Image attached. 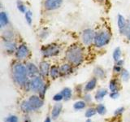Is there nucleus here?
<instances>
[{
    "label": "nucleus",
    "instance_id": "obj_1",
    "mask_svg": "<svg viewBox=\"0 0 130 122\" xmlns=\"http://www.w3.org/2000/svg\"><path fill=\"white\" fill-rule=\"evenodd\" d=\"M11 76L14 82L22 88L29 81V79H28L29 77L28 74L26 65H24L20 62H15L12 64Z\"/></svg>",
    "mask_w": 130,
    "mask_h": 122
},
{
    "label": "nucleus",
    "instance_id": "obj_2",
    "mask_svg": "<svg viewBox=\"0 0 130 122\" xmlns=\"http://www.w3.org/2000/svg\"><path fill=\"white\" fill-rule=\"evenodd\" d=\"M66 59L73 66L80 65L85 59V52L82 47L77 43L71 45L66 51Z\"/></svg>",
    "mask_w": 130,
    "mask_h": 122
},
{
    "label": "nucleus",
    "instance_id": "obj_3",
    "mask_svg": "<svg viewBox=\"0 0 130 122\" xmlns=\"http://www.w3.org/2000/svg\"><path fill=\"white\" fill-rule=\"evenodd\" d=\"M111 35L108 30L102 29L99 32L95 33L93 44L95 45L96 47L99 48L103 47L109 43V42L111 41Z\"/></svg>",
    "mask_w": 130,
    "mask_h": 122
},
{
    "label": "nucleus",
    "instance_id": "obj_4",
    "mask_svg": "<svg viewBox=\"0 0 130 122\" xmlns=\"http://www.w3.org/2000/svg\"><path fill=\"white\" fill-rule=\"evenodd\" d=\"M60 53V48L59 45L55 43H51L42 47V54L45 58H50L58 55Z\"/></svg>",
    "mask_w": 130,
    "mask_h": 122
},
{
    "label": "nucleus",
    "instance_id": "obj_5",
    "mask_svg": "<svg viewBox=\"0 0 130 122\" xmlns=\"http://www.w3.org/2000/svg\"><path fill=\"white\" fill-rule=\"evenodd\" d=\"M29 85L30 91L34 93H39V91L45 85V83L42 76H37L29 80Z\"/></svg>",
    "mask_w": 130,
    "mask_h": 122
},
{
    "label": "nucleus",
    "instance_id": "obj_6",
    "mask_svg": "<svg viewBox=\"0 0 130 122\" xmlns=\"http://www.w3.org/2000/svg\"><path fill=\"white\" fill-rule=\"evenodd\" d=\"M95 33L91 28H86L85 29L82 34H81V40L82 42L85 46H89L92 44L94 41V37H95Z\"/></svg>",
    "mask_w": 130,
    "mask_h": 122
},
{
    "label": "nucleus",
    "instance_id": "obj_7",
    "mask_svg": "<svg viewBox=\"0 0 130 122\" xmlns=\"http://www.w3.org/2000/svg\"><path fill=\"white\" fill-rule=\"evenodd\" d=\"M28 102L29 103L31 108L32 110V112L37 111V110L40 109L42 107L44 104V101L43 99L39 95H32L30 96L28 99H27Z\"/></svg>",
    "mask_w": 130,
    "mask_h": 122
},
{
    "label": "nucleus",
    "instance_id": "obj_8",
    "mask_svg": "<svg viewBox=\"0 0 130 122\" xmlns=\"http://www.w3.org/2000/svg\"><path fill=\"white\" fill-rule=\"evenodd\" d=\"M30 51L29 49L27 47L26 44H20V46H18L17 49H16V51L15 53V58L18 60H23L28 58V56L29 55Z\"/></svg>",
    "mask_w": 130,
    "mask_h": 122
},
{
    "label": "nucleus",
    "instance_id": "obj_9",
    "mask_svg": "<svg viewBox=\"0 0 130 122\" xmlns=\"http://www.w3.org/2000/svg\"><path fill=\"white\" fill-rule=\"evenodd\" d=\"M63 3V0H46L44 7L46 11H54L58 9Z\"/></svg>",
    "mask_w": 130,
    "mask_h": 122
},
{
    "label": "nucleus",
    "instance_id": "obj_10",
    "mask_svg": "<svg viewBox=\"0 0 130 122\" xmlns=\"http://www.w3.org/2000/svg\"><path fill=\"white\" fill-rule=\"evenodd\" d=\"M50 69H51L50 64L47 61L44 60L39 64V74L42 77H46L50 74Z\"/></svg>",
    "mask_w": 130,
    "mask_h": 122
},
{
    "label": "nucleus",
    "instance_id": "obj_11",
    "mask_svg": "<svg viewBox=\"0 0 130 122\" xmlns=\"http://www.w3.org/2000/svg\"><path fill=\"white\" fill-rule=\"evenodd\" d=\"M3 49L4 51L7 52V54L8 55H12L15 53L16 51V49H17V46H16L15 42H14L13 41H11V42H4L3 41Z\"/></svg>",
    "mask_w": 130,
    "mask_h": 122
},
{
    "label": "nucleus",
    "instance_id": "obj_12",
    "mask_svg": "<svg viewBox=\"0 0 130 122\" xmlns=\"http://www.w3.org/2000/svg\"><path fill=\"white\" fill-rule=\"evenodd\" d=\"M26 68H27L28 77H29L30 78H32V77L38 76L39 68L37 66L36 64H34V63H28L26 64Z\"/></svg>",
    "mask_w": 130,
    "mask_h": 122
},
{
    "label": "nucleus",
    "instance_id": "obj_13",
    "mask_svg": "<svg viewBox=\"0 0 130 122\" xmlns=\"http://www.w3.org/2000/svg\"><path fill=\"white\" fill-rule=\"evenodd\" d=\"M60 70V76L66 77L72 74L73 72V65L71 64H63L59 67Z\"/></svg>",
    "mask_w": 130,
    "mask_h": 122
},
{
    "label": "nucleus",
    "instance_id": "obj_14",
    "mask_svg": "<svg viewBox=\"0 0 130 122\" xmlns=\"http://www.w3.org/2000/svg\"><path fill=\"white\" fill-rule=\"evenodd\" d=\"M63 110V105L60 103H57L53 106L51 110V118L52 120H56L58 118Z\"/></svg>",
    "mask_w": 130,
    "mask_h": 122
},
{
    "label": "nucleus",
    "instance_id": "obj_15",
    "mask_svg": "<svg viewBox=\"0 0 130 122\" xmlns=\"http://www.w3.org/2000/svg\"><path fill=\"white\" fill-rule=\"evenodd\" d=\"M126 24H127V20H125V18L123 16L119 14L117 17V25L118 28H119V31L120 33V34L124 35V33L126 28Z\"/></svg>",
    "mask_w": 130,
    "mask_h": 122
},
{
    "label": "nucleus",
    "instance_id": "obj_16",
    "mask_svg": "<svg viewBox=\"0 0 130 122\" xmlns=\"http://www.w3.org/2000/svg\"><path fill=\"white\" fill-rule=\"evenodd\" d=\"M97 83H98V78L97 77H93V78H91L86 84H85L84 90L85 92H90L93 90L96 87Z\"/></svg>",
    "mask_w": 130,
    "mask_h": 122
},
{
    "label": "nucleus",
    "instance_id": "obj_17",
    "mask_svg": "<svg viewBox=\"0 0 130 122\" xmlns=\"http://www.w3.org/2000/svg\"><path fill=\"white\" fill-rule=\"evenodd\" d=\"M2 38L4 42H11L14 39V32L11 29H6L3 32Z\"/></svg>",
    "mask_w": 130,
    "mask_h": 122
},
{
    "label": "nucleus",
    "instance_id": "obj_18",
    "mask_svg": "<svg viewBox=\"0 0 130 122\" xmlns=\"http://www.w3.org/2000/svg\"><path fill=\"white\" fill-rule=\"evenodd\" d=\"M50 77H51L52 80H56L58 79L60 76V70L59 68L56 65H52L50 69Z\"/></svg>",
    "mask_w": 130,
    "mask_h": 122
},
{
    "label": "nucleus",
    "instance_id": "obj_19",
    "mask_svg": "<svg viewBox=\"0 0 130 122\" xmlns=\"http://www.w3.org/2000/svg\"><path fill=\"white\" fill-rule=\"evenodd\" d=\"M8 24H9V17L6 12L2 11L0 13V26H1V28L7 26Z\"/></svg>",
    "mask_w": 130,
    "mask_h": 122
},
{
    "label": "nucleus",
    "instance_id": "obj_20",
    "mask_svg": "<svg viewBox=\"0 0 130 122\" xmlns=\"http://www.w3.org/2000/svg\"><path fill=\"white\" fill-rule=\"evenodd\" d=\"M109 89L110 92H119L120 84L116 79H111L109 82Z\"/></svg>",
    "mask_w": 130,
    "mask_h": 122
},
{
    "label": "nucleus",
    "instance_id": "obj_21",
    "mask_svg": "<svg viewBox=\"0 0 130 122\" xmlns=\"http://www.w3.org/2000/svg\"><path fill=\"white\" fill-rule=\"evenodd\" d=\"M93 73H94L95 77H97V78L104 79L106 77V71L100 66H97L93 69Z\"/></svg>",
    "mask_w": 130,
    "mask_h": 122
},
{
    "label": "nucleus",
    "instance_id": "obj_22",
    "mask_svg": "<svg viewBox=\"0 0 130 122\" xmlns=\"http://www.w3.org/2000/svg\"><path fill=\"white\" fill-rule=\"evenodd\" d=\"M20 109H21V111L23 112L26 113V114L32 112L31 106H30L29 103L28 102V100H24L23 102H21V103H20Z\"/></svg>",
    "mask_w": 130,
    "mask_h": 122
},
{
    "label": "nucleus",
    "instance_id": "obj_23",
    "mask_svg": "<svg viewBox=\"0 0 130 122\" xmlns=\"http://www.w3.org/2000/svg\"><path fill=\"white\" fill-rule=\"evenodd\" d=\"M62 95L63 96V100L65 101H68L71 99L72 95V90L68 87H65L62 89Z\"/></svg>",
    "mask_w": 130,
    "mask_h": 122
},
{
    "label": "nucleus",
    "instance_id": "obj_24",
    "mask_svg": "<svg viewBox=\"0 0 130 122\" xmlns=\"http://www.w3.org/2000/svg\"><path fill=\"white\" fill-rule=\"evenodd\" d=\"M107 89H99V90L97 91L96 93V95H95V99L97 101H101V100H103L104 99V97L107 95Z\"/></svg>",
    "mask_w": 130,
    "mask_h": 122
},
{
    "label": "nucleus",
    "instance_id": "obj_25",
    "mask_svg": "<svg viewBox=\"0 0 130 122\" xmlns=\"http://www.w3.org/2000/svg\"><path fill=\"white\" fill-rule=\"evenodd\" d=\"M86 107V103L84 100H79L76 101V103L73 104V108H74L76 111H80V110H83Z\"/></svg>",
    "mask_w": 130,
    "mask_h": 122
},
{
    "label": "nucleus",
    "instance_id": "obj_26",
    "mask_svg": "<svg viewBox=\"0 0 130 122\" xmlns=\"http://www.w3.org/2000/svg\"><path fill=\"white\" fill-rule=\"evenodd\" d=\"M95 108H96L97 113L99 114V115L103 116V115H105V114L107 113V108H106V106L103 103L98 104Z\"/></svg>",
    "mask_w": 130,
    "mask_h": 122
},
{
    "label": "nucleus",
    "instance_id": "obj_27",
    "mask_svg": "<svg viewBox=\"0 0 130 122\" xmlns=\"http://www.w3.org/2000/svg\"><path fill=\"white\" fill-rule=\"evenodd\" d=\"M96 113H97L96 108H88L86 110V111H85V117L87 118V119H90V118L94 116Z\"/></svg>",
    "mask_w": 130,
    "mask_h": 122
},
{
    "label": "nucleus",
    "instance_id": "obj_28",
    "mask_svg": "<svg viewBox=\"0 0 130 122\" xmlns=\"http://www.w3.org/2000/svg\"><path fill=\"white\" fill-rule=\"evenodd\" d=\"M120 58H121V50L120 47H116L113 52V59L115 60V62H117L118 60L121 59Z\"/></svg>",
    "mask_w": 130,
    "mask_h": 122
},
{
    "label": "nucleus",
    "instance_id": "obj_29",
    "mask_svg": "<svg viewBox=\"0 0 130 122\" xmlns=\"http://www.w3.org/2000/svg\"><path fill=\"white\" fill-rule=\"evenodd\" d=\"M16 5H17V8L18 10L21 12V13H25L27 11V9H26V6L24 5V3L22 1H20V0H18L17 3H16Z\"/></svg>",
    "mask_w": 130,
    "mask_h": 122
},
{
    "label": "nucleus",
    "instance_id": "obj_30",
    "mask_svg": "<svg viewBox=\"0 0 130 122\" xmlns=\"http://www.w3.org/2000/svg\"><path fill=\"white\" fill-rule=\"evenodd\" d=\"M120 76H121V78L124 81H127L129 78H130V74L128 70L126 69H123L122 72H120Z\"/></svg>",
    "mask_w": 130,
    "mask_h": 122
},
{
    "label": "nucleus",
    "instance_id": "obj_31",
    "mask_svg": "<svg viewBox=\"0 0 130 122\" xmlns=\"http://www.w3.org/2000/svg\"><path fill=\"white\" fill-rule=\"evenodd\" d=\"M24 17H25L26 21L28 24H31L32 22V13L31 11H27L24 13Z\"/></svg>",
    "mask_w": 130,
    "mask_h": 122
},
{
    "label": "nucleus",
    "instance_id": "obj_32",
    "mask_svg": "<svg viewBox=\"0 0 130 122\" xmlns=\"http://www.w3.org/2000/svg\"><path fill=\"white\" fill-rule=\"evenodd\" d=\"M5 122H18V117L15 115H10L5 118Z\"/></svg>",
    "mask_w": 130,
    "mask_h": 122
},
{
    "label": "nucleus",
    "instance_id": "obj_33",
    "mask_svg": "<svg viewBox=\"0 0 130 122\" xmlns=\"http://www.w3.org/2000/svg\"><path fill=\"white\" fill-rule=\"evenodd\" d=\"M47 88H48V84H46L45 83V85L42 86V88L41 89V90L39 91L38 95L39 96H41L42 98V99H44L45 95H46V90H47Z\"/></svg>",
    "mask_w": 130,
    "mask_h": 122
},
{
    "label": "nucleus",
    "instance_id": "obj_34",
    "mask_svg": "<svg viewBox=\"0 0 130 122\" xmlns=\"http://www.w3.org/2000/svg\"><path fill=\"white\" fill-rule=\"evenodd\" d=\"M63 99V96L62 95V93H57L55 94V95H54V97H53V100L57 102V103H59L60 101H62Z\"/></svg>",
    "mask_w": 130,
    "mask_h": 122
},
{
    "label": "nucleus",
    "instance_id": "obj_35",
    "mask_svg": "<svg viewBox=\"0 0 130 122\" xmlns=\"http://www.w3.org/2000/svg\"><path fill=\"white\" fill-rule=\"evenodd\" d=\"M123 69H124L123 67L119 66V65H117V64H115V65H114V67H113V72L115 73H120V72H122Z\"/></svg>",
    "mask_w": 130,
    "mask_h": 122
},
{
    "label": "nucleus",
    "instance_id": "obj_36",
    "mask_svg": "<svg viewBox=\"0 0 130 122\" xmlns=\"http://www.w3.org/2000/svg\"><path fill=\"white\" fill-rule=\"evenodd\" d=\"M124 108L121 107V108H119L116 109L115 112H114V115H115L116 116H121L122 114L124 113Z\"/></svg>",
    "mask_w": 130,
    "mask_h": 122
},
{
    "label": "nucleus",
    "instance_id": "obj_37",
    "mask_svg": "<svg viewBox=\"0 0 130 122\" xmlns=\"http://www.w3.org/2000/svg\"><path fill=\"white\" fill-rule=\"evenodd\" d=\"M84 101L85 103H90L92 101V97L89 94H85L84 95Z\"/></svg>",
    "mask_w": 130,
    "mask_h": 122
},
{
    "label": "nucleus",
    "instance_id": "obj_38",
    "mask_svg": "<svg viewBox=\"0 0 130 122\" xmlns=\"http://www.w3.org/2000/svg\"><path fill=\"white\" fill-rule=\"evenodd\" d=\"M120 96L119 92H111L110 93V98H111L113 99H118V97Z\"/></svg>",
    "mask_w": 130,
    "mask_h": 122
},
{
    "label": "nucleus",
    "instance_id": "obj_39",
    "mask_svg": "<svg viewBox=\"0 0 130 122\" xmlns=\"http://www.w3.org/2000/svg\"><path fill=\"white\" fill-rule=\"evenodd\" d=\"M124 61L123 59H120V60H118L117 62H116V64L119 65V66H121V67L124 66Z\"/></svg>",
    "mask_w": 130,
    "mask_h": 122
},
{
    "label": "nucleus",
    "instance_id": "obj_40",
    "mask_svg": "<svg viewBox=\"0 0 130 122\" xmlns=\"http://www.w3.org/2000/svg\"><path fill=\"white\" fill-rule=\"evenodd\" d=\"M24 122H32V120H31V119H30V117L28 116L27 114H26V116H24Z\"/></svg>",
    "mask_w": 130,
    "mask_h": 122
},
{
    "label": "nucleus",
    "instance_id": "obj_41",
    "mask_svg": "<svg viewBox=\"0 0 130 122\" xmlns=\"http://www.w3.org/2000/svg\"><path fill=\"white\" fill-rule=\"evenodd\" d=\"M44 122H51V117L47 116V117L46 118V119H45Z\"/></svg>",
    "mask_w": 130,
    "mask_h": 122
},
{
    "label": "nucleus",
    "instance_id": "obj_42",
    "mask_svg": "<svg viewBox=\"0 0 130 122\" xmlns=\"http://www.w3.org/2000/svg\"><path fill=\"white\" fill-rule=\"evenodd\" d=\"M127 38H128V41H130V33H129V34H128V35L127 36Z\"/></svg>",
    "mask_w": 130,
    "mask_h": 122
},
{
    "label": "nucleus",
    "instance_id": "obj_43",
    "mask_svg": "<svg viewBox=\"0 0 130 122\" xmlns=\"http://www.w3.org/2000/svg\"><path fill=\"white\" fill-rule=\"evenodd\" d=\"M86 122H92V120H89V119H88V120H86Z\"/></svg>",
    "mask_w": 130,
    "mask_h": 122
},
{
    "label": "nucleus",
    "instance_id": "obj_44",
    "mask_svg": "<svg viewBox=\"0 0 130 122\" xmlns=\"http://www.w3.org/2000/svg\"><path fill=\"white\" fill-rule=\"evenodd\" d=\"M99 1H103V0H99Z\"/></svg>",
    "mask_w": 130,
    "mask_h": 122
}]
</instances>
